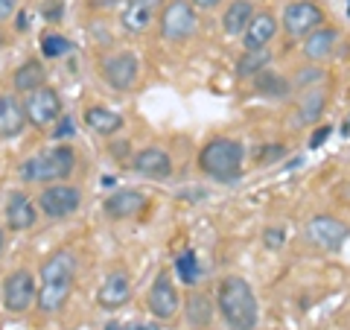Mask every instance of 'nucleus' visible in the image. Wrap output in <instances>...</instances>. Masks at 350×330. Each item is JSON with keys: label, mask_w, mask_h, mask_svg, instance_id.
<instances>
[{"label": "nucleus", "mask_w": 350, "mask_h": 330, "mask_svg": "<svg viewBox=\"0 0 350 330\" xmlns=\"http://www.w3.org/2000/svg\"><path fill=\"white\" fill-rule=\"evenodd\" d=\"M216 310L222 313V322L228 330H257L260 322V304L251 283L239 275H228L219 281L216 290Z\"/></svg>", "instance_id": "nucleus-1"}, {"label": "nucleus", "mask_w": 350, "mask_h": 330, "mask_svg": "<svg viewBox=\"0 0 350 330\" xmlns=\"http://www.w3.org/2000/svg\"><path fill=\"white\" fill-rule=\"evenodd\" d=\"M38 310L41 313H59L68 304L76 281V255L73 251H56L41 263L38 269Z\"/></svg>", "instance_id": "nucleus-2"}, {"label": "nucleus", "mask_w": 350, "mask_h": 330, "mask_svg": "<svg viewBox=\"0 0 350 330\" xmlns=\"http://www.w3.org/2000/svg\"><path fill=\"white\" fill-rule=\"evenodd\" d=\"M245 147L237 138H211L199 149V170L213 181H237L243 175Z\"/></svg>", "instance_id": "nucleus-3"}, {"label": "nucleus", "mask_w": 350, "mask_h": 330, "mask_svg": "<svg viewBox=\"0 0 350 330\" xmlns=\"http://www.w3.org/2000/svg\"><path fill=\"white\" fill-rule=\"evenodd\" d=\"M76 170V152L68 144H59L53 149H44L29 155L21 164V179L32 181V184H59L64 179H70Z\"/></svg>", "instance_id": "nucleus-4"}, {"label": "nucleus", "mask_w": 350, "mask_h": 330, "mask_svg": "<svg viewBox=\"0 0 350 330\" xmlns=\"http://www.w3.org/2000/svg\"><path fill=\"white\" fill-rule=\"evenodd\" d=\"M158 29H161V38L172 41V44L193 38L196 29H199V15H196V6L190 3V0H170V3L161 9Z\"/></svg>", "instance_id": "nucleus-5"}, {"label": "nucleus", "mask_w": 350, "mask_h": 330, "mask_svg": "<svg viewBox=\"0 0 350 330\" xmlns=\"http://www.w3.org/2000/svg\"><path fill=\"white\" fill-rule=\"evenodd\" d=\"M280 27L289 38H306L319 27H324V9L315 0H295V3L283 9Z\"/></svg>", "instance_id": "nucleus-6"}, {"label": "nucleus", "mask_w": 350, "mask_h": 330, "mask_svg": "<svg viewBox=\"0 0 350 330\" xmlns=\"http://www.w3.org/2000/svg\"><path fill=\"white\" fill-rule=\"evenodd\" d=\"M24 114H27V123L36 126V129H47L53 123H59L62 117V97L56 88H38L24 97Z\"/></svg>", "instance_id": "nucleus-7"}, {"label": "nucleus", "mask_w": 350, "mask_h": 330, "mask_svg": "<svg viewBox=\"0 0 350 330\" xmlns=\"http://www.w3.org/2000/svg\"><path fill=\"white\" fill-rule=\"evenodd\" d=\"M304 237L310 240L312 246L324 249V251H338V249L347 243L350 228L342 223V219H336V216H330V214H319V216L306 219Z\"/></svg>", "instance_id": "nucleus-8"}, {"label": "nucleus", "mask_w": 350, "mask_h": 330, "mask_svg": "<svg viewBox=\"0 0 350 330\" xmlns=\"http://www.w3.org/2000/svg\"><path fill=\"white\" fill-rule=\"evenodd\" d=\"M79 205H82L79 187L64 184V181L50 184L47 190H41V196H38V207L47 219H68L70 214L79 211Z\"/></svg>", "instance_id": "nucleus-9"}, {"label": "nucleus", "mask_w": 350, "mask_h": 330, "mask_svg": "<svg viewBox=\"0 0 350 330\" xmlns=\"http://www.w3.org/2000/svg\"><path fill=\"white\" fill-rule=\"evenodd\" d=\"M100 73H103V79L114 88V91H123L126 94L140 79V62H137L135 53L123 50V53H114V56L103 59Z\"/></svg>", "instance_id": "nucleus-10"}, {"label": "nucleus", "mask_w": 350, "mask_h": 330, "mask_svg": "<svg viewBox=\"0 0 350 330\" xmlns=\"http://www.w3.org/2000/svg\"><path fill=\"white\" fill-rule=\"evenodd\" d=\"M38 299V290H36V275L29 269H15L9 278L3 281V307L9 313H27L32 301Z\"/></svg>", "instance_id": "nucleus-11"}, {"label": "nucleus", "mask_w": 350, "mask_h": 330, "mask_svg": "<svg viewBox=\"0 0 350 330\" xmlns=\"http://www.w3.org/2000/svg\"><path fill=\"white\" fill-rule=\"evenodd\" d=\"M146 307H149L152 316L161 318V322H167V318H172L181 310V295L175 290L170 272L155 275V281H152V287H149V295H146Z\"/></svg>", "instance_id": "nucleus-12"}, {"label": "nucleus", "mask_w": 350, "mask_h": 330, "mask_svg": "<svg viewBox=\"0 0 350 330\" xmlns=\"http://www.w3.org/2000/svg\"><path fill=\"white\" fill-rule=\"evenodd\" d=\"M161 9V0H126L120 9V27L129 36H144Z\"/></svg>", "instance_id": "nucleus-13"}, {"label": "nucleus", "mask_w": 350, "mask_h": 330, "mask_svg": "<svg viewBox=\"0 0 350 330\" xmlns=\"http://www.w3.org/2000/svg\"><path fill=\"white\" fill-rule=\"evenodd\" d=\"M131 299V278L129 272L123 269H114L108 272L100 290H96V304L103 307V310H120V307H126Z\"/></svg>", "instance_id": "nucleus-14"}, {"label": "nucleus", "mask_w": 350, "mask_h": 330, "mask_svg": "<svg viewBox=\"0 0 350 330\" xmlns=\"http://www.w3.org/2000/svg\"><path fill=\"white\" fill-rule=\"evenodd\" d=\"M131 170L137 175H144V179H152V181H163L172 175V158L167 149L161 147H146L135 152V158H131Z\"/></svg>", "instance_id": "nucleus-15"}, {"label": "nucleus", "mask_w": 350, "mask_h": 330, "mask_svg": "<svg viewBox=\"0 0 350 330\" xmlns=\"http://www.w3.org/2000/svg\"><path fill=\"white\" fill-rule=\"evenodd\" d=\"M149 199L140 190H126V187H120V190L108 193L103 199V214L108 219H131L137 214L146 211Z\"/></svg>", "instance_id": "nucleus-16"}, {"label": "nucleus", "mask_w": 350, "mask_h": 330, "mask_svg": "<svg viewBox=\"0 0 350 330\" xmlns=\"http://www.w3.org/2000/svg\"><path fill=\"white\" fill-rule=\"evenodd\" d=\"M3 216H6V228L9 231H29L36 225V205L29 202L27 193L12 190L6 196V207H3Z\"/></svg>", "instance_id": "nucleus-17"}, {"label": "nucleus", "mask_w": 350, "mask_h": 330, "mask_svg": "<svg viewBox=\"0 0 350 330\" xmlns=\"http://www.w3.org/2000/svg\"><path fill=\"white\" fill-rule=\"evenodd\" d=\"M278 29H280V24H278L275 15L271 12H257L254 18H251L248 29L243 32V47L245 50H266L269 44L275 41Z\"/></svg>", "instance_id": "nucleus-18"}, {"label": "nucleus", "mask_w": 350, "mask_h": 330, "mask_svg": "<svg viewBox=\"0 0 350 330\" xmlns=\"http://www.w3.org/2000/svg\"><path fill=\"white\" fill-rule=\"evenodd\" d=\"M27 126L24 103H18L12 94H0V138H18Z\"/></svg>", "instance_id": "nucleus-19"}, {"label": "nucleus", "mask_w": 350, "mask_h": 330, "mask_svg": "<svg viewBox=\"0 0 350 330\" xmlns=\"http://www.w3.org/2000/svg\"><path fill=\"white\" fill-rule=\"evenodd\" d=\"M336 44H338V29L336 27H319L312 36L304 38V56L310 62H324V59L333 56Z\"/></svg>", "instance_id": "nucleus-20"}, {"label": "nucleus", "mask_w": 350, "mask_h": 330, "mask_svg": "<svg viewBox=\"0 0 350 330\" xmlns=\"http://www.w3.org/2000/svg\"><path fill=\"white\" fill-rule=\"evenodd\" d=\"M254 3L251 0H231L225 9V15H222V29H225V36H231V38H243V32L248 29L251 24V18H254Z\"/></svg>", "instance_id": "nucleus-21"}, {"label": "nucleus", "mask_w": 350, "mask_h": 330, "mask_svg": "<svg viewBox=\"0 0 350 330\" xmlns=\"http://www.w3.org/2000/svg\"><path fill=\"white\" fill-rule=\"evenodd\" d=\"M82 120H85L88 129L96 131V135H103V138L117 135V131L123 129V123H126V120L120 117L117 112H111V108H105V105H91Z\"/></svg>", "instance_id": "nucleus-22"}, {"label": "nucleus", "mask_w": 350, "mask_h": 330, "mask_svg": "<svg viewBox=\"0 0 350 330\" xmlns=\"http://www.w3.org/2000/svg\"><path fill=\"white\" fill-rule=\"evenodd\" d=\"M254 91L266 100H289L292 97V79H286L278 71H262L260 76H254Z\"/></svg>", "instance_id": "nucleus-23"}, {"label": "nucleus", "mask_w": 350, "mask_h": 330, "mask_svg": "<svg viewBox=\"0 0 350 330\" xmlns=\"http://www.w3.org/2000/svg\"><path fill=\"white\" fill-rule=\"evenodd\" d=\"M12 85L21 94H32V91H38V88L47 85V71H44V64L38 59H29L15 71Z\"/></svg>", "instance_id": "nucleus-24"}, {"label": "nucleus", "mask_w": 350, "mask_h": 330, "mask_svg": "<svg viewBox=\"0 0 350 330\" xmlns=\"http://www.w3.org/2000/svg\"><path fill=\"white\" fill-rule=\"evenodd\" d=\"M327 108V94L324 91H306L295 112V126H315L324 117Z\"/></svg>", "instance_id": "nucleus-25"}, {"label": "nucleus", "mask_w": 350, "mask_h": 330, "mask_svg": "<svg viewBox=\"0 0 350 330\" xmlns=\"http://www.w3.org/2000/svg\"><path fill=\"white\" fill-rule=\"evenodd\" d=\"M213 301H211V295H204V292H190L187 295V301H184V316H187V322L193 327H207L213 322Z\"/></svg>", "instance_id": "nucleus-26"}, {"label": "nucleus", "mask_w": 350, "mask_h": 330, "mask_svg": "<svg viewBox=\"0 0 350 330\" xmlns=\"http://www.w3.org/2000/svg\"><path fill=\"white\" fill-rule=\"evenodd\" d=\"M271 68V50H245L243 56L237 59V76L239 79H254V76H260L262 71Z\"/></svg>", "instance_id": "nucleus-27"}, {"label": "nucleus", "mask_w": 350, "mask_h": 330, "mask_svg": "<svg viewBox=\"0 0 350 330\" xmlns=\"http://www.w3.org/2000/svg\"><path fill=\"white\" fill-rule=\"evenodd\" d=\"M175 275H178L181 283L187 287H196L199 283V275H202V266H199V255L193 249H184L178 257H175Z\"/></svg>", "instance_id": "nucleus-28"}, {"label": "nucleus", "mask_w": 350, "mask_h": 330, "mask_svg": "<svg viewBox=\"0 0 350 330\" xmlns=\"http://www.w3.org/2000/svg\"><path fill=\"white\" fill-rule=\"evenodd\" d=\"M73 50L70 38L59 36V32H44L41 36V53L47 59H59V56H68V53Z\"/></svg>", "instance_id": "nucleus-29"}, {"label": "nucleus", "mask_w": 350, "mask_h": 330, "mask_svg": "<svg viewBox=\"0 0 350 330\" xmlns=\"http://www.w3.org/2000/svg\"><path fill=\"white\" fill-rule=\"evenodd\" d=\"M324 79V71L321 68H301L298 73H295L292 79V88H306V85H315Z\"/></svg>", "instance_id": "nucleus-30"}, {"label": "nucleus", "mask_w": 350, "mask_h": 330, "mask_svg": "<svg viewBox=\"0 0 350 330\" xmlns=\"http://www.w3.org/2000/svg\"><path fill=\"white\" fill-rule=\"evenodd\" d=\"M73 131H76L73 117H62L56 123V129H53V138H56V140H68V138H73Z\"/></svg>", "instance_id": "nucleus-31"}, {"label": "nucleus", "mask_w": 350, "mask_h": 330, "mask_svg": "<svg viewBox=\"0 0 350 330\" xmlns=\"http://www.w3.org/2000/svg\"><path fill=\"white\" fill-rule=\"evenodd\" d=\"M333 135V129L330 126H319V129H312V135H310V149H319L324 147V140Z\"/></svg>", "instance_id": "nucleus-32"}, {"label": "nucleus", "mask_w": 350, "mask_h": 330, "mask_svg": "<svg viewBox=\"0 0 350 330\" xmlns=\"http://www.w3.org/2000/svg\"><path fill=\"white\" fill-rule=\"evenodd\" d=\"M262 243H266L269 249H280L283 243H286V237H283L280 228H269L266 234H262Z\"/></svg>", "instance_id": "nucleus-33"}, {"label": "nucleus", "mask_w": 350, "mask_h": 330, "mask_svg": "<svg viewBox=\"0 0 350 330\" xmlns=\"http://www.w3.org/2000/svg\"><path fill=\"white\" fill-rule=\"evenodd\" d=\"M280 155H283V147H271V149L266 147V149H260V161H262V164H266V161L271 164V161L280 158Z\"/></svg>", "instance_id": "nucleus-34"}, {"label": "nucleus", "mask_w": 350, "mask_h": 330, "mask_svg": "<svg viewBox=\"0 0 350 330\" xmlns=\"http://www.w3.org/2000/svg\"><path fill=\"white\" fill-rule=\"evenodd\" d=\"M47 9H44V12H47V18L50 21H59L62 18V12H64V9H62V0H47Z\"/></svg>", "instance_id": "nucleus-35"}, {"label": "nucleus", "mask_w": 350, "mask_h": 330, "mask_svg": "<svg viewBox=\"0 0 350 330\" xmlns=\"http://www.w3.org/2000/svg\"><path fill=\"white\" fill-rule=\"evenodd\" d=\"M12 12H15V0H0V21L12 18Z\"/></svg>", "instance_id": "nucleus-36"}, {"label": "nucleus", "mask_w": 350, "mask_h": 330, "mask_svg": "<svg viewBox=\"0 0 350 330\" xmlns=\"http://www.w3.org/2000/svg\"><path fill=\"white\" fill-rule=\"evenodd\" d=\"M190 3H193L196 9H216V6H222L225 0H190Z\"/></svg>", "instance_id": "nucleus-37"}, {"label": "nucleus", "mask_w": 350, "mask_h": 330, "mask_svg": "<svg viewBox=\"0 0 350 330\" xmlns=\"http://www.w3.org/2000/svg\"><path fill=\"white\" fill-rule=\"evenodd\" d=\"M105 330H131V327H126V325H117V322H111V325H105Z\"/></svg>", "instance_id": "nucleus-38"}, {"label": "nucleus", "mask_w": 350, "mask_h": 330, "mask_svg": "<svg viewBox=\"0 0 350 330\" xmlns=\"http://www.w3.org/2000/svg\"><path fill=\"white\" fill-rule=\"evenodd\" d=\"M3 249H6V234H3V228H0V255H3Z\"/></svg>", "instance_id": "nucleus-39"}, {"label": "nucleus", "mask_w": 350, "mask_h": 330, "mask_svg": "<svg viewBox=\"0 0 350 330\" xmlns=\"http://www.w3.org/2000/svg\"><path fill=\"white\" fill-rule=\"evenodd\" d=\"M135 330H158V327H155V325H137Z\"/></svg>", "instance_id": "nucleus-40"}]
</instances>
